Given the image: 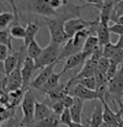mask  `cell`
<instances>
[{
    "label": "cell",
    "instance_id": "36",
    "mask_svg": "<svg viewBox=\"0 0 123 127\" xmlns=\"http://www.w3.org/2000/svg\"><path fill=\"white\" fill-rule=\"evenodd\" d=\"M83 1L86 2V3H89V4H94L99 10H100L102 8V5H104V0H83Z\"/></svg>",
    "mask_w": 123,
    "mask_h": 127
},
{
    "label": "cell",
    "instance_id": "47",
    "mask_svg": "<svg viewBox=\"0 0 123 127\" xmlns=\"http://www.w3.org/2000/svg\"><path fill=\"white\" fill-rule=\"evenodd\" d=\"M0 2H4V1H3V0H0Z\"/></svg>",
    "mask_w": 123,
    "mask_h": 127
},
{
    "label": "cell",
    "instance_id": "49",
    "mask_svg": "<svg viewBox=\"0 0 123 127\" xmlns=\"http://www.w3.org/2000/svg\"><path fill=\"white\" fill-rule=\"evenodd\" d=\"M62 1H64V0H62Z\"/></svg>",
    "mask_w": 123,
    "mask_h": 127
},
{
    "label": "cell",
    "instance_id": "16",
    "mask_svg": "<svg viewBox=\"0 0 123 127\" xmlns=\"http://www.w3.org/2000/svg\"><path fill=\"white\" fill-rule=\"evenodd\" d=\"M83 106H84V100L80 99V98H75L74 97V102H73V105L70 108L72 121L74 123H82Z\"/></svg>",
    "mask_w": 123,
    "mask_h": 127
},
{
    "label": "cell",
    "instance_id": "17",
    "mask_svg": "<svg viewBox=\"0 0 123 127\" xmlns=\"http://www.w3.org/2000/svg\"><path fill=\"white\" fill-rule=\"evenodd\" d=\"M96 36L98 38L99 41V46L104 47L108 44H110V31H109V26L108 25H104L100 24L99 22L97 28H96Z\"/></svg>",
    "mask_w": 123,
    "mask_h": 127
},
{
    "label": "cell",
    "instance_id": "40",
    "mask_svg": "<svg viewBox=\"0 0 123 127\" xmlns=\"http://www.w3.org/2000/svg\"><path fill=\"white\" fill-rule=\"evenodd\" d=\"M0 72H1V73H3V74H5V71H4V62L1 61V60H0Z\"/></svg>",
    "mask_w": 123,
    "mask_h": 127
},
{
    "label": "cell",
    "instance_id": "41",
    "mask_svg": "<svg viewBox=\"0 0 123 127\" xmlns=\"http://www.w3.org/2000/svg\"><path fill=\"white\" fill-rule=\"evenodd\" d=\"M117 23H119V24H122L123 25V16H120V18L118 19V21H117Z\"/></svg>",
    "mask_w": 123,
    "mask_h": 127
},
{
    "label": "cell",
    "instance_id": "39",
    "mask_svg": "<svg viewBox=\"0 0 123 127\" xmlns=\"http://www.w3.org/2000/svg\"><path fill=\"white\" fill-rule=\"evenodd\" d=\"M69 127H86V126L83 125L82 123H74V122H72L71 124H70Z\"/></svg>",
    "mask_w": 123,
    "mask_h": 127
},
{
    "label": "cell",
    "instance_id": "7",
    "mask_svg": "<svg viewBox=\"0 0 123 127\" xmlns=\"http://www.w3.org/2000/svg\"><path fill=\"white\" fill-rule=\"evenodd\" d=\"M26 10L32 13L43 15L47 19H52L58 14V11L52 9V7L49 3V0H27Z\"/></svg>",
    "mask_w": 123,
    "mask_h": 127
},
{
    "label": "cell",
    "instance_id": "37",
    "mask_svg": "<svg viewBox=\"0 0 123 127\" xmlns=\"http://www.w3.org/2000/svg\"><path fill=\"white\" fill-rule=\"evenodd\" d=\"M49 3L52 7V9H55L56 11H58L59 8H62L63 1L62 0H49Z\"/></svg>",
    "mask_w": 123,
    "mask_h": 127
},
{
    "label": "cell",
    "instance_id": "34",
    "mask_svg": "<svg viewBox=\"0 0 123 127\" xmlns=\"http://www.w3.org/2000/svg\"><path fill=\"white\" fill-rule=\"evenodd\" d=\"M61 101H62L63 105L65 106V109H70L73 105V102H74V97L71 96L70 94H68V95H65V96L62 98V100Z\"/></svg>",
    "mask_w": 123,
    "mask_h": 127
},
{
    "label": "cell",
    "instance_id": "23",
    "mask_svg": "<svg viewBox=\"0 0 123 127\" xmlns=\"http://www.w3.org/2000/svg\"><path fill=\"white\" fill-rule=\"evenodd\" d=\"M0 45H4L9 48V50L15 52L13 50V47H12V37H11V34H10V30L9 28H5L3 31H0Z\"/></svg>",
    "mask_w": 123,
    "mask_h": 127
},
{
    "label": "cell",
    "instance_id": "6",
    "mask_svg": "<svg viewBox=\"0 0 123 127\" xmlns=\"http://www.w3.org/2000/svg\"><path fill=\"white\" fill-rule=\"evenodd\" d=\"M23 62H24V60H22V61L19 63V65H17V67L15 70H14L11 74H9L8 76H5L4 79L2 80L1 88L3 89L4 92H9V94H10V92H13V91L19 90V89H22L23 79H22L21 70H22Z\"/></svg>",
    "mask_w": 123,
    "mask_h": 127
},
{
    "label": "cell",
    "instance_id": "44",
    "mask_svg": "<svg viewBox=\"0 0 123 127\" xmlns=\"http://www.w3.org/2000/svg\"><path fill=\"white\" fill-rule=\"evenodd\" d=\"M120 110V112H121V115H122V117H123V110H121V109H119Z\"/></svg>",
    "mask_w": 123,
    "mask_h": 127
},
{
    "label": "cell",
    "instance_id": "45",
    "mask_svg": "<svg viewBox=\"0 0 123 127\" xmlns=\"http://www.w3.org/2000/svg\"><path fill=\"white\" fill-rule=\"evenodd\" d=\"M3 30H5V28H3V27L1 26V25H0V31H3Z\"/></svg>",
    "mask_w": 123,
    "mask_h": 127
},
{
    "label": "cell",
    "instance_id": "15",
    "mask_svg": "<svg viewBox=\"0 0 123 127\" xmlns=\"http://www.w3.org/2000/svg\"><path fill=\"white\" fill-rule=\"evenodd\" d=\"M88 124V127H101L104 125V106L101 102L95 106L94 112L90 115Z\"/></svg>",
    "mask_w": 123,
    "mask_h": 127
},
{
    "label": "cell",
    "instance_id": "2",
    "mask_svg": "<svg viewBox=\"0 0 123 127\" xmlns=\"http://www.w3.org/2000/svg\"><path fill=\"white\" fill-rule=\"evenodd\" d=\"M65 22V20L59 14H57V16L52 19H47L45 25L48 27L49 34H50V41L61 46L69 40V38L66 37L65 31H64Z\"/></svg>",
    "mask_w": 123,
    "mask_h": 127
},
{
    "label": "cell",
    "instance_id": "30",
    "mask_svg": "<svg viewBox=\"0 0 123 127\" xmlns=\"http://www.w3.org/2000/svg\"><path fill=\"white\" fill-rule=\"evenodd\" d=\"M73 122L72 121V116H71V112H70V109H65L63 111V113L60 115V123L62 125L65 126H70V124Z\"/></svg>",
    "mask_w": 123,
    "mask_h": 127
},
{
    "label": "cell",
    "instance_id": "3",
    "mask_svg": "<svg viewBox=\"0 0 123 127\" xmlns=\"http://www.w3.org/2000/svg\"><path fill=\"white\" fill-rule=\"evenodd\" d=\"M108 92H109L108 98L111 99L113 106L117 108V103H118V105L120 106L119 109L123 110V64L121 68H119L116 76L111 78L108 83Z\"/></svg>",
    "mask_w": 123,
    "mask_h": 127
},
{
    "label": "cell",
    "instance_id": "26",
    "mask_svg": "<svg viewBox=\"0 0 123 127\" xmlns=\"http://www.w3.org/2000/svg\"><path fill=\"white\" fill-rule=\"evenodd\" d=\"M76 84H80V85L84 86V87L87 89H90V90H96V88H97V82H96L95 76L81 79V80H78Z\"/></svg>",
    "mask_w": 123,
    "mask_h": 127
},
{
    "label": "cell",
    "instance_id": "27",
    "mask_svg": "<svg viewBox=\"0 0 123 127\" xmlns=\"http://www.w3.org/2000/svg\"><path fill=\"white\" fill-rule=\"evenodd\" d=\"M116 51H117V46H116V44H112V42H110V44L104 46V50H102V57L107 58V59L110 60L111 58L115 56Z\"/></svg>",
    "mask_w": 123,
    "mask_h": 127
},
{
    "label": "cell",
    "instance_id": "35",
    "mask_svg": "<svg viewBox=\"0 0 123 127\" xmlns=\"http://www.w3.org/2000/svg\"><path fill=\"white\" fill-rule=\"evenodd\" d=\"M9 48L4 45H0V60L4 62V60L9 57Z\"/></svg>",
    "mask_w": 123,
    "mask_h": 127
},
{
    "label": "cell",
    "instance_id": "33",
    "mask_svg": "<svg viewBox=\"0 0 123 127\" xmlns=\"http://www.w3.org/2000/svg\"><path fill=\"white\" fill-rule=\"evenodd\" d=\"M118 66L119 65H117V64H113V63H111L110 66H109V68H108V71H107V73H106V76H107V79H108V82L111 79V78H113V77L116 76V74L118 73Z\"/></svg>",
    "mask_w": 123,
    "mask_h": 127
},
{
    "label": "cell",
    "instance_id": "48",
    "mask_svg": "<svg viewBox=\"0 0 123 127\" xmlns=\"http://www.w3.org/2000/svg\"><path fill=\"white\" fill-rule=\"evenodd\" d=\"M113 2H115V0H113Z\"/></svg>",
    "mask_w": 123,
    "mask_h": 127
},
{
    "label": "cell",
    "instance_id": "32",
    "mask_svg": "<svg viewBox=\"0 0 123 127\" xmlns=\"http://www.w3.org/2000/svg\"><path fill=\"white\" fill-rule=\"evenodd\" d=\"M109 31H110V33H113V34H117V35L121 36V35H123V25L119 24V23L111 24V25H109Z\"/></svg>",
    "mask_w": 123,
    "mask_h": 127
},
{
    "label": "cell",
    "instance_id": "46",
    "mask_svg": "<svg viewBox=\"0 0 123 127\" xmlns=\"http://www.w3.org/2000/svg\"><path fill=\"white\" fill-rule=\"evenodd\" d=\"M118 1H120V0H115V3H116V2H118Z\"/></svg>",
    "mask_w": 123,
    "mask_h": 127
},
{
    "label": "cell",
    "instance_id": "31",
    "mask_svg": "<svg viewBox=\"0 0 123 127\" xmlns=\"http://www.w3.org/2000/svg\"><path fill=\"white\" fill-rule=\"evenodd\" d=\"M110 62L113 63V64H117V65L123 64V50L122 49L117 48V51H116L115 56L110 59Z\"/></svg>",
    "mask_w": 123,
    "mask_h": 127
},
{
    "label": "cell",
    "instance_id": "18",
    "mask_svg": "<svg viewBox=\"0 0 123 127\" xmlns=\"http://www.w3.org/2000/svg\"><path fill=\"white\" fill-rule=\"evenodd\" d=\"M62 76V74L60 73H54L50 77L48 78V80L45 83V85L39 89L40 92H43L44 95H47L48 92H50L51 90H54L55 88H57L60 85V78Z\"/></svg>",
    "mask_w": 123,
    "mask_h": 127
},
{
    "label": "cell",
    "instance_id": "4",
    "mask_svg": "<svg viewBox=\"0 0 123 127\" xmlns=\"http://www.w3.org/2000/svg\"><path fill=\"white\" fill-rule=\"evenodd\" d=\"M60 47H61L60 45H57L52 41L49 42L43 49L42 54L35 60V71L43 70L46 66L51 65L56 62H59L58 59H59V56L61 52Z\"/></svg>",
    "mask_w": 123,
    "mask_h": 127
},
{
    "label": "cell",
    "instance_id": "28",
    "mask_svg": "<svg viewBox=\"0 0 123 127\" xmlns=\"http://www.w3.org/2000/svg\"><path fill=\"white\" fill-rule=\"evenodd\" d=\"M110 64H111L110 60L107 59V58H104V57H102L101 59L97 62V70H98L99 72H101V73L106 74L107 71H108V68H109V66H110Z\"/></svg>",
    "mask_w": 123,
    "mask_h": 127
},
{
    "label": "cell",
    "instance_id": "42",
    "mask_svg": "<svg viewBox=\"0 0 123 127\" xmlns=\"http://www.w3.org/2000/svg\"><path fill=\"white\" fill-rule=\"evenodd\" d=\"M4 77H5V74H3V73H1V72H0V80H3L4 79Z\"/></svg>",
    "mask_w": 123,
    "mask_h": 127
},
{
    "label": "cell",
    "instance_id": "21",
    "mask_svg": "<svg viewBox=\"0 0 123 127\" xmlns=\"http://www.w3.org/2000/svg\"><path fill=\"white\" fill-rule=\"evenodd\" d=\"M60 125H61L60 116H58V115H56V114H52L49 117L44 118L40 122L35 123L33 127H59Z\"/></svg>",
    "mask_w": 123,
    "mask_h": 127
},
{
    "label": "cell",
    "instance_id": "9",
    "mask_svg": "<svg viewBox=\"0 0 123 127\" xmlns=\"http://www.w3.org/2000/svg\"><path fill=\"white\" fill-rule=\"evenodd\" d=\"M57 63H58V62H56V63H54V64L48 65V66H46L45 68H43V70L40 71V73L37 75V76L35 77L33 80H32L30 87L34 88V89H37V90H39V89L42 88L44 85H45V83L47 82V80H48L49 77H50L51 75L55 73L54 70H55V66L57 65Z\"/></svg>",
    "mask_w": 123,
    "mask_h": 127
},
{
    "label": "cell",
    "instance_id": "11",
    "mask_svg": "<svg viewBox=\"0 0 123 127\" xmlns=\"http://www.w3.org/2000/svg\"><path fill=\"white\" fill-rule=\"evenodd\" d=\"M87 59H88V57H87L83 51H81V52H78L76 54H73V56H71L70 58H68V59L65 60V63H64V65H63V68H62V71H61V74L63 75L68 71L73 70V68H75V67H77V66L84 64V63L87 61Z\"/></svg>",
    "mask_w": 123,
    "mask_h": 127
},
{
    "label": "cell",
    "instance_id": "38",
    "mask_svg": "<svg viewBox=\"0 0 123 127\" xmlns=\"http://www.w3.org/2000/svg\"><path fill=\"white\" fill-rule=\"evenodd\" d=\"M116 46H117V48L118 49H122L123 50V35L119 36V39H118V41H117Z\"/></svg>",
    "mask_w": 123,
    "mask_h": 127
},
{
    "label": "cell",
    "instance_id": "19",
    "mask_svg": "<svg viewBox=\"0 0 123 127\" xmlns=\"http://www.w3.org/2000/svg\"><path fill=\"white\" fill-rule=\"evenodd\" d=\"M81 51H82V49L75 47V46L73 45L72 39H69L68 41L64 44L63 48L61 49V52H60L58 61H61V60H63V59H68V58L73 56V54H76L78 52H81Z\"/></svg>",
    "mask_w": 123,
    "mask_h": 127
},
{
    "label": "cell",
    "instance_id": "29",
    "mask_svg": "<svg viewBox=\"0 0 123 127\" xmlns=\"http://www.w3.org/2000/svg\"><path fill=\"white\" fill-rule=\"evenodd\" d=\"M50 109L52 110L54 114L58 115V116H60V115L63 113L64 110H65V106L63 105L62 101H56V102L50 103Z\"/></svg>",
    "mask_w": 123,
    "mask_h": 127
},
{
    "label": "cell",
    "instance_id": "13",
    "mask_svg": "<svg viewBox=\"0 0 123 127\" xmlns=\"http://www.w3.org/2000/svg\"><path fill=\"white\" fill-rule=\"evenodd\" d=\"M45 24H39L38 22H28L27 25H26L25 30H26V33H25V38H24V47L27 48V46L31 44L33 40H35V37H36L37 33L39 32V30L42 28Z\"/></svg>",
    "mask_w": 123,
    "mask_h": 127
},
{
    "label": "cell",
    "instance_id": "43",
    "mask_svg": "<svg viewBox=\"0 0 123 127\" xmlns=\"http://www.w3.org/2000/svg\"><path fill=\"white\" fill-rule=\"evenodd\" d=\"M2 92H4V91H3V89H2V88H1V86H0V95H1V94H2Z\"/></svg>",
    "mask_w": 123,
    "mask_h": 127
},
{
    "label": "cell",
    "instance_id": "1",
    "mask_svg": "<svg viewBox=\"0 0 123 127\" xmlns=\"http://www.w3.org/2000/svg\"><path fill=\"white\" fill-rule=\"evenodd\" d=\"M35 102H36V99H35L33 91L31 89H27L25 91L24 96H23V100L21 103L23 117L14 127H33L34 126Z\"/></svg>",
    "mask_w": 123,
    "mask_h": 127
},
{
    "label": "cell",
    "instance_id": "20",
    "mask_svg": "<svg viewBox=\"0 0 123 127\" xmlns=\"http://www.w3.org/2000/svg\"><path fill=\"white\" fill-rule=\"evenodd\" d=\"M98 46H99V41H98L97 36L96 35H90L88 38L86 39V41H85L82 51H83V52L89 58L90 56H92V53L96 50V48H97Z\"/></svg>",
    "mask_w": 123,
    "mask_h": 127
},
{
    "label": "cell",
    "instance_id": "8",
    "mask_svg": "<svg viewBox=\"0 0 123 127\" xmlns=\"http://www.w3.org/2000/svg\"><path fill=\"white\" fill-rule=\"evenodd\" d=\"M35 72V61L33 59H31L30 57L26 56V58L24 59V62H23L22 65V79H23V87L22 89L24 91H26L27 89H30V85L32 83V77H33V74Z\"/></svg>",
    "mask_w": 123,
    "mask_h": 127
},
{
    "label": "cell",
    "instance_id": "24",
    "mask_svg": "<svg viewBox=\"0 0 123 127\" xmlns=\"http://www.w3.org/2000/svg\"><path fill=\"white\" fill-rule=\"evenodd\" d=\"M9 30H10V34H11V37H12V38L24 40L26 30H25V27H23L21 24L11 25V26L9 27Z\"/></svg>",
    "mask_w": 123,
    "mask_h": 127
},
{
    "label": "cell",
    "instance_id": "12",
    "mask_svg": "<svg viewBox=\"0 0 123 127\" xmlns=\"http://www.w3.org/2000/svg\"><path fill=\"white\" fill-rule=\"evenodd\" d=\"M113 10H115V2H113V0H107V1L104 2V5H102V8L100 9V14L98 16L100 24L109 26Z\"/></svg>",
    "mask_w": 123,
    "mask_h": 127
},
{
    "label": "cell",
    "instance_id": "22",
    "mask_svg": "<svg viewBox=\"0 0 123 127\" xmlns=\"http://www.w3.org/2000/svg\"><path fill=\"white\" fill-rule=\"evenodd\" d=\"M43 49L44 48L40 47V45L36 41V39H35L27 46V48H26V54H27V57H30L31 59H33L35 61V60L42 54Z\"/></svg>",
    "mask_w": 123,
    "mask_h": 127
},
{
    "label": "cell",
    "instance_id": "5",
    "mask_svg": "<svg viewBox=\"0 0 123 127\" xmlns=\"http://www.w3.org/2000/svg\"><path fill=\"white\" fill-rule=\"evenodd\" d=\"M99 23V18H97L94 21H87L82 18H76V19H71L68 20L64 24V31H65L66 37L69 39H71L74 37V35L78 32L86 30V28H90L95 26L96 24Z\"/></svg>",
    "mask_w": 123,
    "mask_h": 127
},
{
    "label": "cell",
    "instance_id": "10",
    "mask_svg": "<svg viewBox=\"0 0 123 127\" xmlns=\"http://www.w3.org/2000/svg\"><path fill=\"white\" fill-rule=\"evenodd\" d=\"M69 94L71 96L75 97V98H80L82 100H95L98 99V96L96 94L95 90H90V89L85 88L84 86L80 85V84H75L74 86H72L71 89H70Z\"/></svg>",
    "mask_w": 123,
    "mask_h": 127
},
{
    "label": "cell",
    "instance_id": "25",
    "mask_svg": "<svg viewBox=\"0 0 123 127\" xmlns=\"http://www.w3.org/2000/svg\"><path fill=\"white\" fill-rule=\"evenodd\" d=\"M14 20V14L10 12H1L0 13V25L3 28H7L9 25L12 24Z\"/></svg>",
    "mask_w": 123,
    "mask_h": 127
},
{
    "label": "cell",
    "instance_id": "14",
    "mask_svg": "<svg viewBox=\"0 0 123 127\" xmlns=\"http://www.w3.org/2000/svg\"><path fill=\"white\" fill-rule=\"evenodd\" d=\"M52 114H54V112H52L50 106L47 104V103L38 102V101L36 100V102H35V115H34L35 123L40 122L44 118L49 117Z\"/></svg>",
    "mask_w": 123,
    "mask_h": 127
}]
</instances>
